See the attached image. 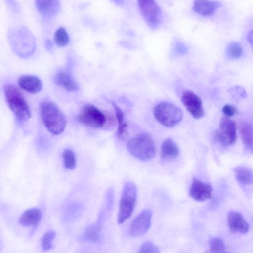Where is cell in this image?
Instances as JSON below:
<instances>
[{"label": "cell", "instance_id": "1", "mask_svg": "<svg viewBox=\"0 0 253 253\" xmlns=\"http://www.w3.org/2000/svg\"><path fill=\"white\" fill-rule=\"evenodd\" d=\"M40 113L43 124L51 133L58 135L64 131L67 124L66 118L54 103L43 101L40 105Z\"/></svg>", "mask_w": 253, "mask_h": 253}, {"label": "cell", "instance_id": "2", "mask_svg": "<svg viewBox=\"0 0 253 253\" xmlns=\"http://www.w3.org/2000/svg\"><path fill=\"white\" fill-rule=\"evenodd\" d=\"M126 146L131 155L142 161L153 159L156 152L153 139L147 133H141L131 137L128 140Z\"/></svg>", "mask_w": 253, "mask_h": 253}, {"label": "cell", "instance_id": "3", "mask_svg": "<svg viewBox=\"0 0 253 253\" xmlns=\"http://www.w3.org/2000/svg\"><path fill=\"white\" fill-rule=\"evenodd\" d=\"M5 96L8 105L19 121H26L31 116V111L24 96L19 89L13 84L4 86Z\"/></svg>", "mask_w": 253, "mask_h": 253}, {"label": "cell", "instance_id": "4", "mask_svg": "<svg viewBox=\"0 0 253 253\" xmlns=\"http://www.w3.org/2000/svg\"><path fill=\"white\" fill-rule=\"evenodd\" d=\"M154 115L163 126L172 127L178 124L183 118V113L176 105L168 102L157 104L153 108Z\"/></svg>", "mask_w": 253, "mask_h": 253}, {"label": "cell", "instance_id": "5", "mask_svg": "<svg viewBox=\"0 0 253 253\" xmlns=\"http://www.w3.org/2000/svg\"><path fill=\"white\" fill-rule=\"evenodd\" d=\"M137 188L131 181L126 182L122 192L118 214V222L122 224L131 215L136 203Z\"/></svg>", "mask_w": 253, "mask_h": 253}, {"label": "cell", "instance_id": "6", "mask_svg": "<svg viewBox=\"0 0 253 253\" xmlns=\"http://www.w3.org/2000/svg\"><path fill=\"white\" fill-rule=\"evenodd\" d=\"M81 124L91 127L100 128L107 122V117L95 106L86 104L83 106L78 116Z\"/></svg>", "mask_w": 253, "mask_h": 253}, {"label": "cell", "instance_id": "7", "mask_svg": "<svg viewBox=\"0 0 253 253\" xmlns=\"http://www.w3.org/2000/svg\"><path fill=\"white\" fill-rule=\"evenodd\" d=\"M219 129L214 133L215 139L221 145L228 147L237 140V125L229 117H223L219 123Z\"/></svg>", "mask_w": 253, "mask_h": 253}, {"label": "cell", "instance_id": "8", "mask_svg": "<svg viewBox=\"0 0 253 253\" xmlns=\"http://www.w3.org/2000/svg\"><path fill=\"white\" fill-rule=\"evenodd\" d=\"M140 13L152 29L158 28L162 18L161 9L155 0H137Z\"/></svg>", "mask_w": 253, "mask_h": 253}, {"label": "cell", "instance_id": "9", "mask_svg": "<svg viewBox=\"0 0 253 253\" xmlns=\"http://www.w3.org/2000/svg\"><path fill=\"white\" fill-rule=\"evenodd\" d=\"M152 217V212L150 210H143L130 225L129 233L130 236L138 237L145 234L150 227Z\"/></svg>", "mask_w": 253, "mask_h": 253}, {"label": "cell", "instance_id": "10", "mask_svg": "<svg viewBox=\"0 0 253 253\" xmlns=\"http://www.w3.org/2000/svg\"><path fill=\"white\" fill-rule=\"evenodd\" d=\"M181 100L183 105L193 118L198 119L203 116L202 101L194 92L190 90L183 91Z\"/></svg>", "mask_w": 253, "mask_h": 253}, {"label": "cell", "instance_id": "11", "mask_svg": "<svg viewBox=\"0 0 253 253\" xmlns=\"http://www.w3.org/2000/svg\"><path fill=\"white\" fill-rule=\"evenodd\" d=\"M212 188L209 183L196 178L193 179L190 189V196L197 201H204L212 198Z\"/></svg>", "mask_w": 253, "mask_h": 253}, {"label": "cell", "instance_id": "12", "mask_svg": "<svg viewBox=\"0 0 253 253\" xmlns=\"http://www.w3.org/2000/svg\"><path fill=\"white\" fill-rule=\"evenodd\" d=\"M227 220L230 230L234 233L246 234L249 230V224L239 212L229 211L227 214Z\"/></svg>", "mask_w": 253, "mask_h": 253}, {"label": "cell", "instance_id": "13", "mask_svg": "<svg viewBox=\"0 0 253 253\" xmlns=\"http://www.w3.org/2000/svg\"><path fill=\"white\" fill-rule=\"evenodd\" d=\"M220 6V3L217 1L210 0H195L193 9L197 14L209 16L213 15Z\"/></svg>", "mask_w": 253, "mask_h": 253}, {"label": "cell", "instance_id": "14", "mask_svg": "<svg viewBox=\"0 0 253 253\" xmlns=\"http://www.w3.org/2000/svg\"><path fill=\"white\" fill-rule=\"evenodd\" d=\"M19 86L24 90L31 93H37L42 89L41 80L33 75H23L18 79Z\"/></svg>", "mask_w": 253, "mask_h": 253}, {"label": "cell", "instance_id": "15", "mask_svg": "<svg viewBox=\"0 0 253 253\" xmlns=\"http://www.w3.org/2000/svg\"><path fill=\"white\" fill-rule=\"evenodd\" d=\"M55 84L68 92H75L78 88L76 81L71 75L66 71H59L54 77Z\"/></svg>", "mask_w": 253, "mask_h": 253}, {"label": "cell", "instance_id": "16", "mask_svg": "<svg viewBox=\"0 0 253 253\" xmlns=\"http://www.w3.org/2000/svg\"><path fill=\"white\" fill-rule=\"evenodd\" d=\"M42 218V212L37 208L26 210L19 219V223L23 226L30 227L37 225Z\"/></svg>", "mask_w": 253, "mask_h": 253}, {"label": "cell", "instance_id": "17", "mask_svg": "<svg viewBox=\"0 0 253 253\" xmlns=\"http://www.w3.org/2000/svg\"><path fill=\"white\" fill-rule=\"evenodd\" d=\"M36 5L42 14L51 16L59 11L60 3L59 0H36Z\"/></svg>", "mask_w": 253, "mask_h": 253}, {"label": "cell", "instance_id": "18", "mask_svg": "<svg viewBox=\"0 0 253 253\" xmlns=\"http://www.w3.org/2000/svg\"><path fill=\"white\" fill-rule=\"evenodd\" d=\"M101 237V223L99 222L88 225L80 237V240L90 243H96Z\"/></svg>", "mask_w": 253, "mask_h": 253}, {"label": "cell", "instance_id": "19", "mask_svg": "<svg viewBox=\"0 0 253 253\" xmlns=\"http://www.w3.org/2000/svg\"><path fill=\"white\" fill-rule=\"evenodd\" d=\"M180 153L177 144L171 139L167 138L161 146V156L164 159H173L177 157Z\"/></svg>", "mask_w": 253, "mask_h": 253}, {"label": "cell", "instance_id": "20", "mask_svg": "<svg viewBox=\"0 0 253 253\" xmlns=\"http://www.w3.org/2000/svg\"><path fill=\"white\" fill-rule=\"evenodd\" d=\"M235 177L239 183L246 186L253 183L252 170L246 167H238L234 169Z\"/></svg>", "mask_w": 253, "mask_h": 253}, {"label": "cell", "instance_id": "21", "mask_svg": "<svg viewBox=\"0 0 253 253\" xmlns=\"http://www.w3.org/2000/svg\"><path fill=\"white\" fill-rule=\"evenodd\" d=\"M240 132L245 146L252 151L253 127L252 124L247 121L242 122L240 125Z\"/></svg>", "mask_w": 253, "mask_h": 253}, {"label": "cell", "instance_id": "22", "mask_svg": "<svg viewBox=\"0 0 253 253\" xmlns=\"http://www.w3.org/2000/svg\"><path fill=\"white\" fill-rule=\"evenodd\" d=\"M112 104L114 108L116 120L118 122L117 136L119 138L123 139L127 127V125L125 120L124 114L115 103L112 102Z\"/></svg>", "mask_w": 253, "mask_h": 253}, {"label": "cell", "instance_id": "23", "mask_svg": "<svg viewBox=\"0 0 253 253\" xmlns=\"http://www.w3.org/2000/svg\"><path fill=\"white\" fill-rule=\"evenodd\" d=\"M62 157L64 166L67 169H73L76 164L74 153L71 149H66L63 151Z\"/></svg>", "mask_w": 253, "mask_h": 253}, {"label": "cell", "instance_id": "24", "mask_svg": "<svg viewBox=\"0 0 253 253\" xmlns=\"http://www.w3.org/2000/svg\"><path fill=\"white\" fill-rule=\"evenodd\" d=\"M209 251L211 253L226 252V247L222 239L219 237L211 238L209 241Z\"/></svg>", "mask_w": 253, "mask_h": 253}, {"label": "cell", "instance_id": "25", "mask_svg": "<svg viewBox=\"0 0 253 253\" xmlns=\"http://www.w3.org/2000/svg\"><path fill=\"white\" fill-rule=\"evenodd\" d=\"M56 236V232L50 230L45 232L42 236L41 244L42 250L46 251L50 250L53 246V242Z\"/></svg>", "mask_w": 253, "mask_h": 253}, {"label": "cell", "instance_id": "26", "mask_svg": "<svg viewBox=\"0 0 253 253\" xmlns=\"http://www.w3.org/2000/svg\"><path fill=\"white\" fill-rule=\"evenodd\" d=\"M54 39L55 43L61 47L66 46L69 42L68 34L63 27H60L57 30L54 34Z\"/></svg>", "mask_w": 253, "mask_h": 253}, {"label": "cell", "instance_id": "27", "mask_svg": "<svg viewBox=\"0 0 253 253\" xmlns=\"http://www.w3.org/2000/svg\"><path fill=\"white\" fill-rule=\"evenodd\" d=\"M227 53L232 58H239L243 53L242 47L240 44L237 42H231L227 47Z\"/></svg>", "mask_w": 253, "mask_h": 253}, {"label": "cell", "instance_id": "28", "mask_svg": "<svg viewBox=\"0 0 253 253\" xmlns=\"http://www.w3.org/2000/svg\"><path fill=\"white\" fill-rule=\"evenodd\" d=\"M139 253H159V248L151 242L146 241L143 243L139 249Z\"/></svg>", "mask_w": 253, "mask_h": 253}, {"label": "cell", "instance_id": "29", "mask_svg": "<svg viewBox=\"0 0 253 253\" xmlns=\"http://www.w3.org/2000/svg\"><path fill=\"white\" fill-rule=\"evenodd\" d=\"M222 112L225 117H231L234 115L236 112V108L232 105L225 104L222 109Z\"/></svg>", "mask_w": 253, "mask_h": 253}, {"label": "cell", "instance_id": "30", "mask_svg": "<svg viewBox=\"0 0 253 253\" xmlns=\"http://www.w3.org/2000/svg\"><path fill=\"white\" fill-rule=\"evenodd\" d=\"M114 200V193L112 189H109L106 194V205L108 210H110L112 207Z\"/></svg>", "mask_w": 253, "mask_h": 253}, {"label": "cell", "instance_id": "31", "mask_svg": "<svg viewBox=\"0 0 253 253\" xmlns=\"http://www.w3.org/2000/svg\"><path fill=\"white\" fill-rule=\"evenodd\" d=\"M176 43V48L177 50L182 52L186 51V47L183 43L181 42H177Z\"/></svg>", "mask_w": 253, "mask_h": 253}, {"label": "cell", "instance_id": "32", "mask_svg": "<svg viewBox=\"0 0 253 253\" xmlns=\"http://www.w3.org/2000/svg\"><path fill=\"white\" fill-rule=\"evenodd\" d=\"M247 40L248 42L252 45L253 44V31L251 30L248 34L247 36Z\"/></svg>", "mask_w": 253, "mask_h": 253}, {"label": "cell", "instance_id": "33", "mask_svg": "<svg viewBox=\"0 0 253 253\" xmlns=\"http://www.w3.org/2000/svg\"><path fill=\"white\" fill-rule=\"evenodd\" d=\"M113 2L117 5H120L123 3L124 0H110Z\"/></svg>", "mask_w": 253, "mask_h": 253}]
</instances>
